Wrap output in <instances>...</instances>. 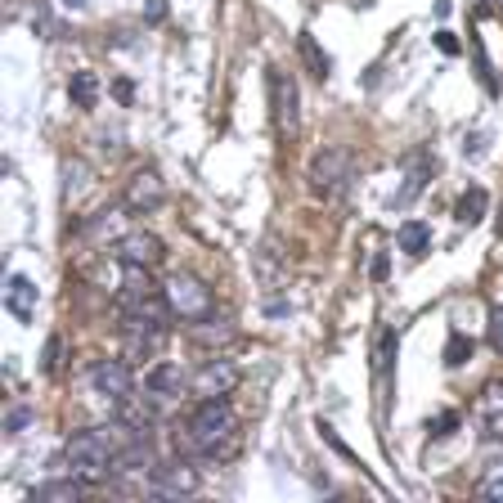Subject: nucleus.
<instances>
[{
    "label": "nucleus",
    "mask_w": 503,
    "mask_h": 503,
    "mask_svg": "<svg viewBox=\"0 0 503 503\" xmlns=\"http://www.w3.org/2000/svg\"><path fill=\"white\" fill-rule=\"evenodd\" d=\"M180 450L189 454H207V459H225L239 450V413L230 409L225 396L198 400L185 431H180Z\"/></svg>",
    "instance_id": "1"
},
{
    "label": "nucleus",
    "mask_w": 503,
    "mask_h": 503,
    "mask_svg": "<svg viewBox=\"0 0 503 503\" xmlns=\"http://www.w3.org/2000/svg\"><path fill=\"white\" fill-rule=\"evenodd\" d=\"M113 454H117V436L104 427L95 431H77V436L67 441L63 459H67V472L72 476H82V481H108L113 476Z\"/></svg>",
    "instance_id": "2"
},
{
    "label": "nucleus",
    "mask_w": 503,
    "mask_h": 503,
    "mask_svg": "<svg viewBox=\"0 0 503 503\" xmlns=\"http://www.w3.org/2000/svg\"><path fill=\"white\" fill-rule=\"evenodd\" d=\"M350 176H355V162H350V149H346V144H328V149H319V153L310 158V171H306L310 193H315L319 202H342L346 189H350Z\"/></svg>",
    "instance_id": "3"
},
{
    "label": "nucleus",
    "mask_w": 503,
    "mask_h": 503,
    "mask_svg": "<svg viewBox=\"0 0 503 503\" xmlns=\"http://www.w3.org/2000/svg\"><path fill=\"white\" fill-rule=\"evenodd\" d=\"M117 310L122 319H167V293L149 283V270H130V279L117 287Z\"/></svg>",
    "instance_id": "4"
},
{
    "label": "nucleus",
    "mask_w": 503,
    "mask_h": 503,
    "mask_svg": "<svg viewBox=\"0 0 503 503\" xmlns=\"http://www.w3.org/2000/svg\"><path fill=\"white\" fill-rule=\"evenodd\" d=\"M265 90H270L274 135H279L283 144H293V135H297V122H302V113H297V104H302V95H297V82L287 77L283 67H270V72H265Z\"/></svg>",
    "instance_id": "5"
},
{
    "label": "nucleus",
    "mask_w": 503,
    "mask_h": 503,
    "mask_svg": "<svg viewBox=\"0 0 503 503\" xmlns=\"http://www.w3.org/2000/svg\"><path fill=\"white\" fill-rule=\"evenodd\" d=\"M162 293H167L171 315L185 319V324H198V319L211 315V287H207L202 279H193V274H171V279L162 283Z\"/></svg>",
    "instance_id": "6"
},
{
    "label": "nucleus",
    "mask_w": 503,
    "mask_h": 503,
    "mask_svg": "<svg viewBox=\"0 0 503 503\" xmlns=\"http://www.w3.org/2000/svg\"><path fill=\"white\" fill-rule=\"evenodd\" d=\"M239 382H243V373H239V365L234 359H207V365L193 373V396L198 400H211V396H234L239 391Z\"/></svg>",
    "instance_id": "7"
},
{
    "label": "nucleus",
    "mask_w": 503,
    "mask_h": 503,
    "mask_svg": "<svg viewBox=\"0 0 503 503\" xmlns=\"http://www.w3.org/2000/svg\"><path fill=\"white\" fill-rule=\"evenodd\" d=\"M122 342H126L130 359H149L162 350L167 328H162V319H122Z\"/></svg>",
    "instance_id": "8"
},
{
    "label": "nucleus",
    "mask_w": 503,
    "mask_h": 503,
    "mask_svg": "<svg viewBox=\"0 0 503 503\" xmlns=\"http://www.w3.org/2000/svg\"><path fill=\"white\" fill-rule=\"evenodd\" d=\"M90 382H95V391L108 396L113 405H126V400L135 396V373H130L126 359H104V365H95Z\"/></svg>",
    "instance_id": "9"
},
{
    "label": "nucleus",
    "mask_w": 503,
    "mask_h": 503,
    "mask_svg": "<svg viewBox=\"0 0 503 503\" xmlns=\"http://www.w3.org/2000/svg\"><path fill=\"white\" fill-rule=\"evenodd\" d=\"M149 490L162 499H185L198 490V472L189 463H153L149 468Z\"/></svg>",
    "instance_id": "10"
},
{
    "label": "nucleus",
    "mask_w": 503,
    "mask_h": 503,
    "mask_svg": "<svg viewBox=\"0 0 503 503\" xmlns=\"http://www.w3.org/2000/svg\"><path fill=\"white\" fill-rule=\"evenodd\" d=\"M113 256L126 265V270H153L158 261H162V243L153 239V234H126V239H117V248H113Z\"/></svg>",
    "instance_id": "11"
},
{
    "label": "nucleus",
    "mask_w": 503,
    "mask_h": 503,
    "mask_svg": "<svg viewBox=\"0 0 503 503\" xmlns=\"http://www.w3.org/2000/svg\"><path fill=\"white\" fill-rule=\"evenodd\" d=\"M162 198H167V189H162L158 171H139V176L126 185V207H130L135 216H149L153 207H162Z\"/></svg>",
    "instance_id": "12"
},
{
    "label": "nucleus",
    "mask_w": 503,
    "mask_h": 503,
    "mask_svg": "<svg viewBox=\"0 0 503 503\" xmlns=\"http://www.w3.org/2000/svg\"><path fill=\"white\" fill-rule=\"evenodd\" d=\"M144 387H149V396H176V391H185V369L176 365V359H158V365L144 373Z\"/></svg>",
    "instance_id": "13"
},
{
    "label": "nucleus",
    "mask_w": 503,
    "mask_h": 503,
    "mask_svg": "<svg viewBox=\"0 0 503 503\" xmlns=\"http://www.w3.org/2000/svg\"><path fill=\"white\" fill-rule=\"evenodd\" d=\"M5 306H10V315L14 319H32V306H36V287H32V279L28 274H14L10 279V287H5Z\"/></svg>",
    "instance_id": "14"
},
{
    "label": "nucleus",
    "mask_w": 503,
    "mask_h": 503,
    "mask_svg": "<svg viewBox=\"0 0 503 503\" xmlns=\"http://www.w3.org/2000/svg\"><path fill=\"white\" fill-rule=\"evenodd\" d=\"M86 485H90V481H82V476L45 481V485H36V490H32V499H36V503H77V499L86 494Z\"/></svg>",
    "instance_id": "15"
},
{
    "label": "nucleus",
    "mask_w": 503,
    "mask_h": 503,
    "mask_svg": "<svg viewBox=\"0 0 503 503\" xmlns=\"http://www.w3.org/2000/svg\"><path fill=\"white\" fill-rule=\"evenodd\" d=\"M189 337L193 342H202V346H221V342H230L234 337V328H230V319H198V324H189Z\"/></svg>",
    "instance_id": "16"
},
{
    "label": "nucleus",
    "mask_w": 503,
    "mask_h": 503,
    "mask_svg": "<svg viewBox=\"0 0 503 503\" xmlns=\"http://www.w3.org/2000/svg\"><path fill=\"white\" fill-rule=\"evenodd\" d=\"M67 95H72L77 108H95L99 104V77H95V72H77L72 86H67Z\"/></svg>",
    "instance_id": "17"
},
{
    "label": "nucleus",
    "mask_w": 503,
    "mask_h": 503,
    "mask_svg": "<svg viewBox=\"0 0 503 503\" xmlns=\"http://www.w3.org/2000/svg\"><path fill=\"white\" fill-rule=\"evenodd\" d=\"M485 207H490V193H485V189H468V193L459 198V207H454L459 225H476L481 216H485Z\"/></svg>",
    "instance_id": "18"
},
{
    "label": "nucleus",
    "mask_w": 503,
    "mask_h": 503,
    "mask_svg": "<svg viewBox=\"0 0 503 503\" xmlns=\"http://www.w3.org/2000/svg\"><path fill=\"white\" fill-rule=\"evenodd\" d=\"M427 243H431V230H427L422 221H405V225H400V252L422 256V252H427Z\"/></svg>",
    "instance_id": "19"
},
{
    "label": "nucleus",
    "mask_w": 503,
    "mask_h": 503,
    "mask_svg": "<svg viewBox=\"0 0 503 503\" xmlns=\"http://www.w3.org/2000/svg\"><path fill=\"white\" fill-rule=\"evenodd\" d=\"M297 50H302V59H306V67L315 72V77H328V67H333V63H328V54L319 50V41H315L310 32L297 36Z\"/></svg>",
    "instance_id": "20"
},
{
    "label": "nucleus",
    "mask_w": 503,
    "mask_h": 503,
    "mask_svg": "<svg viewBox=\"0 0 503 503\" xmlns=\"http://www.w3.org/2000/svg\"><path fill=\"white\" fill-rule=\"evenodd\" d=\"M476 494H481V499H494V503H503V459H494V463L481 472V481H476Z\"/></svg>",
    "instance_id": "21"
},
{
    "label": "nucleus",
    "mask_w": 503,
    "mask_h": 503,
    "mask_svg": "<svg viewBox=\"0 0 503 503\" xmlns=\"http://www.w3.org/2000/svg\"><path fill=\"white\" fill-rule=\"evenodd\" d=\"M59 365H63V337L59 333H50V342H45V359H41V373H59Z\"/></svg>",
    "instance_id": "22"
},
{
    "label": "nucleus",
    "mask_w": 503,
    "mask_h": 503,
    "mask_svg": "<svg viewBox=\"0 0 503 503\" xmlns=\"http://www.w3.org/2000/svg\"><path fill=\"white\" fill-rule=\"evenodd\" d=\"M468 355H472V342H468L463 333H454V337H450V346H445V365H450V369H459Z\"/></svg>",
    "instance_id": "23"
},
{
    "label": "nucleus",
    "mask_w": 503,
    "mask_h": 503,
    "mask_svg": "<svg viewBox=\"0 0 503 503\" xmlns=\"http://www.w3.org/2000/svg\"><path fill=\"white\" fill-rule=\"evenodd\" d=\"M391 355H396V333L387 328L382 337H378V373L387 378V369H391Z\"/></svg>",
    "instance_id": "24"
},
{
    "label": "nucleus",
    "mask_w": 503,
    "mask_h": 503,
    "mask_svg": "<svg viewBox=\"0 0 503 503\" xmlns=\"http://www.w3.org/2000/svg\"><path fill=\"white\" fill-rule=\"evenodd\" d=\"M481 409H485V418L503 413V382H490V387H485V400H481Z\"/></svg>",
    "instance_id": "25"
},
{
    "label": "nucleus",
    "mask_w": 503,
    "mask_h": 503,
    "mask_svg": "<svg viewBox=\"0 0 503 503\" xmlns=\"http://www.w3.org/2000/svg\"><path fill=\"white\" fill-rule=\"evenodd\" d=\"M422 185H427V167H418V171L409 176V185L400 189V202H413V198L422 193Z\"/></svg>",
    "instance_id": "26"
},
{
    "label": "nucleus",
    "mask_w": 503,
    "mask_h": 503,
    "mask_svg": "<svg viewBox=\"0 0 503 503\" xmlns=\"http://www.w3.org/2000/svg\"><path fill=\"white\" fill-rule=\"evenodd\" d=\"M319 436H324V441H328V445H333V450H337V454H342V459H355V454H350V450H346V445H342V436H337V431H333V427H328V422H319Z\"/></svg>",
    "instance_id": "27"
},
{
    "label": "nucleus",
    "mask_w": 503,
    "mask_h": 503,
    "mask_svg": "<svg viewBox=\"0 0 503 503\" xmlns=\"http://www.w3.org/2000/svg\"><path fill=\"white\" fill-rule=\"evenodd\" d=\"M436 50H441V54H459V36H454L450 28H441V32H436Z\"/></svg>",
    "instance_id": "28"
},
{
    "label": "nucleus",
    "mask_w": 503,
    "mask_h": 503,
    "mask_svg": "<svg viewBox=\"0 0 503 503\" xmlns=\"http://www.w3.org/2000/svg\"><path fill=\"white\" fill-rule=\"evenodd\" d=\"M28 422H32V413H28V409H14V413L5 418V427H10V431H19V427H28Z\"/></svg>",
    "instance_id": "29"
},
{
    "label": "nucleus",
    "mask_w": 503,
    "mask_h": 503,
    "mask_svg": "<svg viewBox=\"0 0 503 503\" xmlns=\"http://www.w3.org/2000/svg\"><path fill=\"white\" fill-rule=\"evenodd\" d=\"M454 427H459V413H454V409H445V413H441V431H436V436H450Z\"/></svg>",
    "instance_id": "30"
},
{
    "label": "nucleus",
    "mask_w": 503,
    "mask_h": 503,
    "mask_svg": "<svg viewBox=\"0 0 503 503\" xmlns=\"http://www.w3.org/2000/svg\"><path fill=\"white\" fill-rule=\"evenodd\" d=\"M490 436H494V441H503V413H494V418H490Z\"/></svg>",
    "instance_id": "31"
},
{
    "label": "nucleus",
    "mask_w": 503,
    "mask_h": 503,
    "mask_svg": "<svg viewBox=\"0 0 503 503\" xmlns=\"http://www.w3.org/2000/svg\"><path fill=\"white\" fill-rule=\"evenodd\" d=\"M130 95H135V86H130V82H117V99L130 104Z\"/></svg>",
    "instance_id": "32"
},
{
    "label": "nucleus",
    "mask_w": 503,
    "mask_h": 503,
    "mask_svg": "<svg viewBox=\"0 0 503 503\" xmlns=\"http://www.w3.org/2000/svg\"><path fill=\"white\" fill-rule=\"evenodd\" d=\"M373 279H387V256H373Z\"/></svg>",
    "instance_id": "33"
},
{
    "label": "nucleus",
    "mask_w": 503,
    "mask_h": 503,
    "mask_svg": "<svg viewBox=\"0 0 503 503\" xmlns=\"http://www.w3.org/2000/svg\"><path fill=\"white\" fill-rule=\"evenodd\" d=\"M167 14V0H153V5H149V19H162Z\"/></svg>",
    "instance_id": "34"
},
{
    "label": "nucleus",
    "mask_w": 503,
    "mask_h": 503,
    "mask_svg": "<svg viewBox=\"0 0 503 503\" xmlns=\"http://www.w3.org/2000/svg\"><path fill=\"white\" fill-rule=\"evenodd\" d=\"M63 5H67V10H86V5H90V0H63Z\"/></svg>",
    "instance_id": "35"
},
{
    "label": "nucleus",
    "mask_w": 503,
    "mask_h": 503,
    "mask_svg": "<svg viewBox=\"0 0 503 503\" xmlns=\"http://www.w3.org/2000/svg\"><path fill=\"white\" fill-rule=\"evenodd\" d=\"M494 319H499V324H503V306H499V310H494Z\"/></svg>",
    "instance_id": "36"
}]
</instances>
